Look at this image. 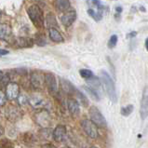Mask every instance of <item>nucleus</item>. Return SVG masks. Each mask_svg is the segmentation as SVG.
I'll use <instances>...</instances> for the list:
<instances>
[{
	"mask_svg": "<svg viewBox=\"0 0 148 148\" xmlns=\"http://www.w3.org/2000/svg\"><path fill=\"white\" fill-rule=\"evenodd\" d=\"M101 82L103 83L109 99L111 100L113 103H116L117 95H116L115 83H114L112 77H110L105 71H101Z\"/></svg>",
	"mask_w": 148,
	"mask_h": 148,
	"instance_id": "1",
	"label": "nucleus"
},
{
	"mask_svg": "<svg viewBox=\"0 0 148 148\" xmlns=\"http://www.w3.org/2000/svg\"><path fill=\"white\" fill-rule=\"evenodd\" d=\"M27 13L32 23L36 25L37 28L44 27V16L43 11L37 5H32L27 10Z\"/></svg>",
	"mask_w": 148,
	"mask_h": 148,
	"instance_id": "2",
	"label": "nucleus"
},
{
	"mask_svg": "<svg viewBox=\"0 0 148 148\" xmlns=\"http://www.w3.org/2000/svg\"><path fill=\"white\" fill-rule=\"evenodd\" d=\"M81 128L84 130V132L87 134V136H88L91 139H97L99 136L98 132V128L97 125L94 124L93 122L90 119H83L80 122Z\"/></svg>",
	"mask_w": 148,
	"mask_h": 148,
	"instance_id": "3",
	"label": "nucleus"
},
{
	"mask_svg": "<svg viewBox=\"0 0 148 148\" xmlns=\"http://www.w3.org/2000/svg\"><path fill=\"white\" fill-rule=\"evenodd\" d=\"M90 120L101 128H105L107 126V122L105 117L103 116V114L100 112V110L96 106H91L90 108Z\"/></svg>",
	"mask_w": 148,
	"mask_h": 148,
	"instance_id": "4",
	"label": "nucleus"
},
{
	"mask_svg": "<svg viewBox=\"0 0 148 148\" xmlns=\"http://www.w3.org/2000/svg\"><path fill=\"white\" fill-rule=\"evenodd\" d=\"M30 82L31 85L36 90H40L43 88L45 84L44 75L38 71H33L30 75Z\"/></svg>",
	"mask_w": 148,
	"mask_h": 148,
	"instance_id": "5",
	"label": "nucleus"
},
{
	"mask_svg": "<svg viewBox=\"0 0 148 148\" xmlns=\"http://www.w3.org/2000/svg\"><path fill=\"white\" fill-rule=\"evenodd\" d=\"M45 84L48 87V90L51 94H55L58 92V84L55 75L51 73H47L44 75Z\"/></svg>",
	"mask_w": 148,
	"mask_h": 148,
	"instance_id": "6",
	"label": "nucleus"
},
{
	"mask_svg": "<svg viewBox=\"0 0 148 148\" xmlns=\"http://www.w3.org/2000/svg\"><path fill=\"white\" fill-rule=\"evenodd\" d=\"M140 116L142 119H145L148 116V86H145L143 91L140 106Z\"/></svg>",
	"mask_w": 148,
	"mask_h": 148,
	"instance_id": "7",
	"label": "nucleus"
},
{
	"mask_svg": "<svg viewBox=\"0 0 148 148\" xmlns=\"http://www.w3.org/2000/svg\"><path fill=\"white\" fill-rule=\"evenodd\" d=\"M20 93V87L15 82H10L6 86V97L8 100L17 99Z\"/></svg>",
	"mask_w": 148,
	"mask_h": 148,
	"instance_id": "8",
	"label": "nucleus"
},
{
	"mask_svg": "<svg viewBox=\"0 0 148 148\" xmlns=\"http://www.w3.org/2000/svg\"><path fill=\"white\" fill-rule=\"evenodd\" d=\"M75 20H77V12L74 10L67 11L61 16V22L65 27L71 26L75 23Z\"/></svg>",
	"mask_w": 148,
	"mask_h": 148,
	"instance_id": "9",
	"label": "nucleus"
},
{
	"mask_svg": "<svg viewBox=\"0 0 148 148\" xmlns=\"http://www.w3.org/2000/svg\"><path fill=\"white\" fill-rule=\"evenodd\" d=\"M36 121L43 128H49L50 123V116L47 111H40L36 115Z\"/></svg>",
	"mask_w": 148,
	"mask_h": 148,
	"instance_id": "10",
	"label": "nucleus"
},
{
	"mask_svg": "<svg viewBox=\"0 0 148 148\" xmlns=\"http://www.w3.org/2000/svg\"><path fill=\"white\" fill-rule=\"evenodd\" d=\"M66 135V128L62 125H59L54 129L52 132V137L54 141L56 142H62Z\"/></svg>",
	"mask_w": 148,
	"mask_h": 148,
	"instance_id": "11",
	"label": "nucleus"
},
{
	"mask_svg": "<svg viewBox=\"0 0 148 148\" xmlns=\"http://www.w3.org/2000/svg\"><path fill=\"white\" fill-rule=\"evenodd\" d=\"M6 116L10 120L15 121L17 119H19V117L21 116V111L18 107L14 106V105H10L6 109Z\"/></svg>",
	"mask_w": 148,
	"mask_h": 148,
	"instance_id": "12",
	"label": "nucleus"
},
{
	"mask_svg": "<svg viewBox=\"0 0 148 148\" xmlns=\"http://www.w3.org/2000/svg\"><path fill=\"white\" fill-rule=\"evenodd\" d=\"M12 35L11 27L7 23L0 24V39L8 40Z\"/></svg>",
	"mask_w": 148,
	"mask_h": 148,
	"instance_id": "13",
	"label": "nucleus"
},
{
	"mask_svg": "<svg viewBox=\"0 0 148 148\" xmlns=\"http://www.w3.org/2000/svg\"><path fill=\"white\" fill-rule=\"evenodd\" d=\"M67 106H68V110L71 113V115L73 116H77L80 113V107L79 103L77 100H75L73 98H70L67 101Z\"/></svg>",
	"mask_w": 148,
	"mask_h": 148,
	"instance_id": "14",
	"label": "nucleus"
},
{
	"mask_svg": "<svg viewBox=\"0 0 148 148\" xmlns=\"http://www.w3.org/2000/svg\"><path fill=\"white\" fill-rule=\"evenodd\" d=\"M49 38L55 43H62V42H64V38L62 37V34L56 28H49Z\"/></svg>",
	"mask_w": 148,
	"mask_h": 148,
	"instance_id": "15",
	"label": "nucleus"
},
{
	"mask_svg": "<svg viewBox=\"0 0 148 148\" xmlns=\"http://www.w3.org/2000/svg\"><path fill=\"white\" fill-rule=\"evenodd\" d=\"M61 85L62 90L67 94H75V90H77V88H75L73 84L66 79H61Z\"/></svg>",
	"mask_w": 148,
	"mask_h": 148,
	"instance_id": "16",
	"label": "nucleus"
},
{
	"mask_svg": "<svg viewBox=\"0 0 148 148\" xmlns=\"http://www.w3.org/2000/svg\"><path fill=\"white\" fill-rule=\"evenodd\" d=\"M29 103H30L34 108H40L44 105V100L42 97L37 95H33L29 98Z\"/></svg>",
	"mask_w": 148,
	"mask_h": 148,
	"instance_id": "17",
	"label": "nucleus"
},
{
	"mask_svg": "<svg viewBox=\"0 0 148 148\" xmlns=\"http://www.w3.org/2000/svg\"><path fill=\"white\" fill-rule=\"evenodd\" d=\"M88 13L91 18H93L96 22H99V21L103 19V10H100V8H88Z\"/></svg>",
	"mask_w": 148,
	"mask_h": 148,
	"instance_id": "18",
	"label": "nucleus"
},
{
	"mask_svg": "<svg viewBox=\"0 0 148 148\" xmlns=\"http://www.w3.org/2000/svg\"><path fill=\"white\" fill-rule=\"evenodd\" d=\"M34 44V40L29 37H20L17 40V45L20 48H31Z\"/></svg>",
	"mask_w": 148,
	"mask_h": 148,
	"instance_id": "19",
	"label": "nucleus"
},
{
	"mask_svg": "<svg viewBox=\"0 0 148 148\" xmlns=\"http://www.w3.org/2000/svg\"><path fill=\"white\" fill-rule=\"evenodd\" d=\"M87 80V82L88 84L90 85V88H94L95 90H98L99 88H101V80L98 78V77H91L90 78H88V79H86Z\"/></svg>",
	"mask_w": 148,
	"mask_h": 148,
	"instance_id": "20",
	"label": "nucleus"
},
{
	"mask_svg": "<svg viewBox=\"0 0 148 148\" xmlns=\"http://www.w3.org/2000/svg\"><path fill=\"white\" fill-rule=\"evenodd\" d=\"M56 8L60 11H66L70 8L69 0H56Z\"/></svg>",
	"mask_w": 148,
	"mask_h": 148,
	"instance_id": "21",
	"label": "nucleus"
},
{
	"mask_svg": "<svg viewBox=\"0 0 148 148\" xmlns=\"http://www.w3.org/2000/svg\"><path fill=\"white\" fill-rule=\"evenodd\" d=\"M34 43L40 46V47H43V46L47 44V41H46V38L43 36V34H36L35 39H34Z\"/></svg>",
	"mask_w": 148,
	"mask_h": 148,
	"instance_id": "22",
	"label": "nucleus"
},
{
	"mask_svg": "<svg viewBox=\"0 0 148 148\" xmlns=\"http://www.w3.org/2000/svg\"><path fill=\"white\" fill-rule=\"evenodd\" d=\"M84 88H85L86 91L90 94V96L92 99L95 100V101H100V95L98 93V91L95 90L94 88H92L90 87H84Z\"/></svg>",
	"mask_w": 148,
	"mask_h": 148,
	"instance_id": "23",
	"label": "nucleus"
},
{
	"mask_svg": "<svg viewBox=\"0 0 148 148\" xmlns=\"http://www.w3.org/2000/svg\"><path fill=\"white\" fill-rule=\"evenodd\" d=\"M75 94L77 95V97L78 98L79 101L84 105V106H88V101L87 99V97L84 95L81 91H79L78 90H75Z\"/></svg>",
	"mask_w": 148,
	"mask_h": 148,
	"instance_id": "24",
	"label": "nucleus"
},
{
	"mask_svg": "<svg viewBox=\"0 0 148 148\" xmlns=\"http://www.w3.org/2000/svg\"><path fill=\"white\" fill-rule=\"evenodd\" d=\"M47 23L49 25V28H55L58 27L57 21L55 19V16L53 14H48L47 16Z\"/></svg>",
	"mask_w": 148,
	"mask_h": 148,
	"instance_id": "25",
	"label": "nucleus"
},
{
	"mask_svg": "<svg viewBox=\"0 0 148 148\" xmlns=\"http://www.w3.org/2000/svg\"><path fill=\"white\" fill-rule=\"evenodd\" d=\"M133 109H134L133 105L132 104H129V105H127V106L122 107L121 110H120V113H121V115L123 116H129L130 114L133 112Z\"/></svg>",
	"mask_w": 148,
	"mask_h": 148,
	"instance_id": "26",
	"label": "nucleus"
},
{
	"mask_svg": "<svg viewBox=\"0 0 148 148\" xmlns=\"http://www.w3.org/2000/svg\"><path fill=\"white\" fill-rule=\"evenodd\" d=\"M17 100H18V103L20 105H26L29 103V98L24 93H19Z\"/></svg>",
	"mask_w": 148,
	"mask_h": 148,
	"instance_id": "27",
	"label": "nucleus"
},
{
	"mask_svg": "<svg viewBox=\"0 0 148 148\" xmlns=\"http://www.w3.org/2000/svg\"><path fill=\"white\" fill-rule=\"evenodd\" d=\"M79 74L83 78H85V79H88L91 77H93V73L88 69H81L79 71Z\"/></svg>",
	"mask_w": 148,
	"mask_h": 148,
	"instance_id": "28",
	"label": "nucleus"
},
{
	"mask_svg": "<svg viewBox=\"0 0 148 148\" xmlns=\"http://www.w3.org/2000/svg\"><path fill=\"white\" fill-rule=\"evenodd\" d=\"M116 43H117V36L116 35H113L111 37H110L109 39V42H108V47L110 49H113L115 48L116 46Z\"/></svg>",
	"mask_w": 148,
	"mask_h": 148,
	"instance_id": "29",
	"label": "nucleus"
},
{
	"mask_svg": "<svg viewBox=\"0 0 148 148\" xmlns=\"http://www.w3.org/2000/svg\"><path fill=\"white\" fill-rule=\"evenodd\" d=\"M8 83H10V77H8V75H4L3 77L0 78V88L7 86Z\"/></svg>",
	"mask_w": 148,
	"mask_h": 148,
	"instance_id": "30",
	"label": "nucleus"
},
{
	"mask_svg": "<svg viewBox=\"0 0 148 148\" xmlns=\"http://www.w3.org/2000/svg\"><path fill=\"white\" fill-rule=\"evenodd\" d=\"M6 99H7L6 94L4 93L2 90H0V106H3V105L5 104Z\"/></svg>",
	"mask_w": 148,
	"mask_h": 148,
	"instance_id": "31",
	"label": "nucleus"
},
{
	"mask_svg": "<svg viewBox=\"0 0 148 148\" xmlns=\"http://www.w3.org/2000/svg\"><path fill=\"white\" fill-rule=\"evenodd\" d=\"M136 35H137V32L133 31V32H130V34H128V35H127V37H128V38H130V37H135Z\"/></svg>",
	"mask_w": 148,
	"mask_h": 148,
	"instance_id": "32",
	"label": "nucleus"
},
{
	"mask_svg": "<svg viewBox=\"0 0 148 148\" xmlns=\"http://www.w3.org/2000/svg\"><path fill=\"white\" fill-rule=\"evenodd\" d=\"M41 148H56L53 145H50V143H46V145H43L41 146Z\"/></svg>",
	"mask_w": 148,
	"mask_h": 148,
	"instance_id": "33",
	"label": "nucleus"
},
{
	"mask_svg": "<svg viewBox=\"0 0 148 148\" xmlns=\"http://www.w3.org/2000/svg\"><path fill=\"white\" fill-rule=\"evenodd\" d=\"M7 54H8V50L0 49V57H2V56H4V55H7Z\"/></svg>",
	"mask_w": 148,
	"mask_h": 148,
	"instance_id": "34",
	"label": "nucleus"
},
{
	"mask_svg": "<svg viewBox=\"0 0 148 148\" xmlns=\"http://www.w3.org/2000/svg\"><path fill=\"white\" fill-rule=\"evenodd\" d=\"M116 11L117 14H120L121 12H122V8L121 7H116Z\"/></svg>",
	"mask_w": 148,
	"mask_h": 148,
	"instance_id": "35",
	"label": "nucleus"
},
{
	"mask_svg": "<svg viewBox=\"0 0 148 148\" xmlns=\"http://www.w3.org/2000/svg\"><path fill=\"white\" fill-rule=\"evenodd\" d=\"M145 48H146L147 51H148V37H147L146 40H145Z\"/></svg>",
	"mask_w": 148,
	"mask_h": 148,
	"instance_id": "36",
	"label": "nucleus"
},
{
	"mask_svg": "<svg viewBox=\"0 0 148 148\" xmlns=\"http://www.w3.org/2000/svg\"><path fill=\"white\" fill-rule=\"evenodd\" d=\"M4 133V130H3V128L1 126H0V136H1V135Z\"/></svg>",
	"mask_w": 148,
	"mask_h": 148,
	"instance_id": "37",
	"label": "nucleus"
},
{
	"mask_svg": "<svg viewBox=\"0 0 148 148\" xmlns=\"http://www.w3.org/2000/svg\"><path fill=\"white\" fill-rule=\"evenodd\" d=\"M3 75H4V74L2 73V72H1V71H0V78H1V77H3Z\"/></svg>",
	"mask_w": 148,
	"mask_h": 148,
	"instance_id": "38",
	"label": "nucleus"
},
{
	"mask_svg": "<svg viewBox=\"0 0 148 148\" xmlns=\"http://www.w3.org/2000/svg\"><path fill=\"white\" fill-rule=\"evenodd\" d=\"M90 148H97V147H96V146H91Z\"/></svg>",
	"mask_w": 148,
	"mask_h": 148,
	"instance_id": "39",
	"label": "nucleus"
},
{
	"mask_svg": "<svg viewBox=\"0 0 148 148\" xmlns=\"http://www.w3.org/2000/svg\"><path fill=\"white\" fill-rule=\"evenodd\" d=\"M0 20H1V12H0Z\"/></svg>",
	"mask_w": 148,
	"mask_h": 148,
	"instance_id": "40",
	"label": "nucleus"
}]
</instances>
